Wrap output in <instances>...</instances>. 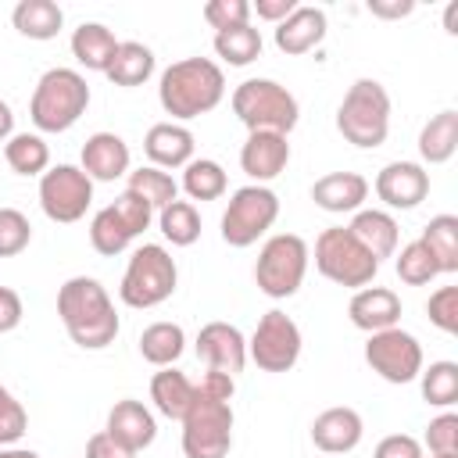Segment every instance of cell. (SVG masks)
<instances>
[{"mask_svg":"<svg viewBox=\"0 0 458 458\" xmlns=\"http://www.w3.org/2000/svg\"><path fill=\"white\" fill-rule=\"evenodd\" d=\"M57 315L72 344H79L82 351H104L118 336L114 301L93 276H72L57 290Z\"/></svg>","mask_w":458,"mask_h":458,"instance_id":"6da1fadb","label":"cell"},{"mask_svg":"<svg viewBox=\"0 0 458 458\" xmlns=\"http://www.w3.org/2000/svg\"><path fill=\"white\" fill-rule=\"evenodd\" d=\"M225 97V75L211 57H182L161 72L157 100L172 122H190L215 111Z\"/></svg>","mask_w":458,"mask_h":458,"instance_id":"7a4b0ae2","label":"cell"},{"mask_svg":"<svg viewBox=\"0 0 458 458\" xmlns=\"http://www.w3.org/2000/svg\"><path fill=\"white\" fill-rule=\"evenodd\" d=\"M89 107V86L86 75L75 68H50L39 75L32 100H29V118L39 132H68Z\"/></svg>","mask_w":458,"mask_h":458,"instance_id":"3957f363","label":"cell"},{"mask_svg":"<svg viewBox=\"0 0 458 458\" xmlns=\"http://www.w3.org/2000/svg\"><path fill=\"white\" fill-rule=\"evenodd\" d=\"M336 132L361 150L383 147L390 136V93H386V86L376 79L351 82V89L344 93V100L336 107Z\"/></svg>","mask_w":458,"mask_h":458,"instance_id":"277c9868","label":"cell"},{"mask_svg":"<svg viewBox=\"0 0 458 458\" xmlns=\"http://www.w3.org/2000/svg\"><path fill=\"white\" fill-rule=\"evenodd\" d=\"M229 104H233V114L247 125V132L290 136L297 129V118H301L297 97L286 86H279L276 79H247V82H240L233 89Z\"/></svg>","mask_w":458,"mask_h":458,"instance_id":"5b68a950","label":"cell"},{"mask_svg":"<svg viewBox=\"0 0 458 458\" xmlns=\"http://www.w3.org/2000/svg\"><path fill=\"white\" fill-rule=\"evenodd\" d=\"M175 283H179L175 258L161 243H143L132 250V258L125 265V276L118 283V297H122V304L147 311V308L165 304L175 293Z\"/></svg>","mask_w":458,"mask_h":458,"instance_id":"8992f818","label":"cell"},{"mask_svg":"<svg viewBox=\"0 0 458 458\" xmlns=\"http://www.w3.org/2000/svg\"><path fill=\"white\" fill-rule=\"evenodd\" d=\"M308 261L311 250L297 233H276L261 243L258 261H254V283L265 297L272 301H286L301 290L304 276H308Z\"/></svg>","mask_w":458,"mask_h":458,"instance_id":"52a82bcc","label":"cell"},{"mask_svg":"<svg viewBox=\"0 0 458 458\" xmlns=\"http://www.w3.org/2000/svg\"><path fill=\"white\" fill-rule=\"evenodd\" d=\"M315 268L336 286L361 290V286H369L376 279L379 261L351 236L347 225H329L315 240Z\"/></svg>","mask_w":458,"mask_h":458,"instance_id":"ba28073f","label":"cell"},{"mask_svg":"<svg viewBox=\"0 0 458 458\" xmlns=\"http://www.w3.org/2000/svg\"><path fill=\"white\" fill-rule=\"evenodd\" d=\"M154 222V208L136 197L132 190H122L107 208H100L89 222V243L97 254L104 258H114L122 254L136 236H143Z\"/></svg>","mask_w":458,"mask_h":458,"instance_id":"9c48e42d","label":"cell"},{"mask_svg":"<svg viewBox=\"0 0 458 458\" xmlns=\"http://www.w3.org/2000/svg\"><path fill=\"white\" fill-rule=\"evenodd\" d=\"M233 447V404L197 390L182 415V454L186 458H225Z\"/></svg>","mask_w":458,"mask_h":458,"instance_id":"30bf717a","label":"cell"},{"mask_svg":"<svg viewBox=\"0 0 458 458\" xmlns=\"http://www.w3.org/2000/svg\"><path fill=\"white\" fill-rule=\"evenodd\" d=\"M276 218H279L276 190L258 186V182L240 186L222 211V240L229 247H250L276 225Z\"/></svg>","mask_w":458,"mask_h":458,"instance_id":"8fae6325","label":"cell"},{"mask_svg":"<svg viewBox=\"0 0 458 458\" xmlns=\"http://www.w3.org/2000/svg\"><path fill=\"white\" fill-rule=\"evenodd\" d=\"M93 204V179L79 165H54L39 175V208L50 222L72 225Z\"/></svg>","mask_w":458,"mask_h":458,"instance_id":"7c38bea8","label":"cell"},{"mask_svg":"<svg viewBox=\"0 0 458 458\" xmlns=\"http://www.w3.org/2000/svg\"><path fill=\"white\" fill-rule=\"evenodd\" d=\"M247 358L261 369V372H290L301 358V329L297 322L272 308L258 318L250 340H247Z\"/></svg>","mask_w":458,"mask_h":458,"instance_id":"4fadbf2b","label":"cell"},{"mask_svg":"<svg viewBox=\"0 0 458 458\" xmlns=\"http://www.w3.org/2000/svg\"><path fill=\"white\" fill-rule=\"evenodd\" d=\"M365 361H369V369H372L379 379L397 383V386L419 379V372L426 369V365H422V344H419L411 333H404L401 326L369 333Z\"/></svg>","mask_w":458,"mask_h":458,"instance_id":"5bb4252c","label":"cell"},{"mask_svg":"<svg viewBox=\"0 0 458 458\" xmlns=\"http://www.w3.org/2000/svg\"><path fill=\"white\" fill-rule=\"evenodd\" d=\"M376 197L394 211H411L429 193V172L419 161H390L376 172Z\"/></svg>","mask_w":458,"mask_h":458,"instance_id":"9a60e30c","label":"cell"},{"mask_svg":"<svg viewBox=\"0 0 458 458\" xmlns=\"http://www.w3.org/2000/svg\"><path fill=\"white\" fill-rule=\"evenodd\" d=\"M197 358L211 372H225L236 379V372H243V365H247V340L229 322H208L197 333Z\"/></svg>","mask_w":458,"mask_h":458,"instance_id":"2e32d148","label":"cell"},{"mask_svg":"<svg viewBox=\"0 0 458 458\" xmlns=\"http://www.w3.org/2000/svg\"><path fill=\"white\" fill-rule=\"evenodd\" d=\"M104 433H107L118 447H125L129 454H140V451H147V447L154 444L157 422H154V415H150V408H147L143 401L125 397V401H118V404L107 411Z\"/></svg>","mask_w":458,"mask_h":458,"instance_id":"e0dca14e","label":"cell"},{"mask_svg":"<svg viewBox=\"0 0 458 458\" xmlns=\"http://www.w3.org/2000/svg\"><path fill=\"white\" fill-rule=\"evenodd\" d=\"M361 433H365V422L354 408L347 404H336V408H326L315 415L311 422V444L322 451V454H347L361 444Z\"/></svg>","mask_w":458,"mask_h":458,"instance_id":"ac0fdd59","label":"cell"},{"mask_svg":"<svg viewBox=\"0 0 458 458\" xmlns=\"http://www.w3.org/2000/svg\"><path fill=\"white\" fill-rule=\"evenodd\" d=\"M290 165V143L279 132H247V143L240 147V168L265 186L268 179L283 175Z\"/></svg>","mask_w":458,"mask_h":458,"instance_id":"d6986e66","label":"cell"},{"mask_svg":"<svg viewBox=\"0 0 458 458\" xmlns=\"http://www.w3.org/2000/svg\"><path fill=\"white\" fill-rule=\"evenodd\" d=\"M129 143L118 132H93L82 143V172L93 182H114L122 175H129Z\"/></svg>","mask_w":458,"mask_h":458,"instance_id":"ffe728a7","label":"cell"},{"mask_svg":"<svg viewBox=\"0 0 458 458\" xmlns=\"http://www.w3.org/2000/svg\"><path fill=\"white\" fill-rule=\"evenodd\" d=\"M347 318L361 333L394 329L401 322V297L390 286H361V290H354V297L347 304Z\"/></svg>","mask_w":458,"mask_h":458,"instance_id":"44dd1931","label":"cell"},{"mask_svg":"<svg viewBox=\"0 0 458 458\" xmlns=\"http://www.w3.org/2000/svg\"><path fill=\"white\" fill-rule=\"evenodd\" d=\"M365 197H369V179L361 172H329V175L315 179V186H311L315 208H322L329 215L361 211Z\"/></svg>","mask_w":458,"mask_h":458,"instance_id":"7402d4cb","label":"cell"},{"mask_svg":"<svg viewBox=\"0 0 458 458\" xmlns=\"http://www.w3.org/2000/svg\"><path fill=\"white\" fill-rule=\"evenodd\" d=\"M322 39H326V11H322V7L297 4L293 14H286V18L276 25V47H279L283 54H290V57L315 50Z\"/></svg>","mask_w":458,"mask_h":458,"instance_id":"603a6c76","label":"cell"},{"mask_svg":"<svg viewBox=\"0 0 458 458\" xmlns=\"http://www.w3.org/2000/svg\"><path fill=\"white\" fill-rule=\"evenodd\" d=\"M143 150L154 168H186L193 161V132L179 122H157L147 129Z\"/></svg>","mask_w":458,"mask_h":458,"instance_id":"cb8c5ba5","label":"cell"},{"mask_svg":"<svg viewBox=\"0 0 458 458\" xmlns=\"http://www.w3.org/2000/svg\"><path fill=\"white\" fill-rule=\"evenodd\" d=\"M351 236L376 258V261H383V258H394L397 254V240H401V229H397V222H394V215L390 211H379V208H361V211H354V218H351Z\"/></svg>","mask_w":458,"mask_h":458,"instance_id":"d4e9b609","label":"cell"},{"mask_svg":"<svg viewBox=\"0 0 458 458\" xmlns=\"http://www.w3.org/2000/svg\"><path fill=\"white\" fill-rule=\"evenodd\" d=\"M193 397H197V383H190L186 372H179L175 365H165V369L154 372V379H150V401H154V408L165 419L182 422V415L190 411Z\"/></svg>","mask_w":458,"mask_h":458,"instance_id":"484cf974","label":"cell"},{"mask_svg":"<svg viewBox=\"0 0 458 458\" xmlns=\"http://www.w3.org/2000/svg\"><path fill=\"white\" fill-rule=\"evenodd\" d=\"M114 50H118V39H114V32L104 21H82L72 32V57L86 72H107Z\"/></svg>","mask_w":458,"mask_h":458,"instance_id":"4316f807","label":"cell"},{"mask_svg":"<svg viewBox=\"0 0 458 458\" xmlns=\"http://www.w3.org/2000/svg\"><path fill=\"white\" fill-rule=\"evenodd\" d=\"M454 150H458V111L447 107V111L433 114L422 125V132H419V157L426 165H444V161L454 157Z\"/></svg>","mask_w":458,"mask_h":458,"instance_id":"83f0119b","label":"cell"},{"mask_svg":"<svg viewBox=\"0 0 458 458\" xmlns=\"http://www.w3.org/2000/svg\"><path fill=\"white\" fill-rule=\"evenodd\" d=\"M104 75L114 86H125V89L143 86L154 75V50L143 47V43H136V39H125V43H118V50H114V57H111V64H107Z\"/></svg>","mask_w":458,"mask_h":458,"instance_id":"f1b7e54d","label":"cell"},{"mask_svg":"<svg viewBox=\"0 0 458 458\" xmlns=\"http://www.w3.org/2000/svg\"><path fill=\"white\" fill-rule=\"evenodd\" d=\"M11 21L25 39H54L64 25V11L54 0H21L14 4Z\"/></svg>","mask_w":458,"mask_h":458,"instance_id":"f546056e","label":"cell"},{"mask_svg":"<svg viewBox=\"0 0 458 458\" xmlns=\"http://www.w3.org/2000/svg\"><path fill=\"white\" fill-rule=\"evenodd\" d=\"M186 347V333L179 322H150L143 333H140V354L143 361H150L154 369H165V365H175L179 354Z\"/></svg>","mask_w":458,"mask_h":458,"instance_id":"4dcf8cb0","label":"cell"},{"mask_svg":"<svg viewBox=\"0 0 458 458\" xmlns=\"http://www.w3.org/2000/svg\"><path fill=\"white\" fill-rule=\"evenodd\" d=\"M4 161L18 175H43L50 168V147L39 132H14L4 143Z\"/></svg>","mask_w":458,"mask_h":458,"instance_id":"1f68e13d","label":"cell"},{"mask_svg":"<svg viewBox=\"0 0 458 458\" xmlns=\"http://www.w3.org/2000/svg\"><path fill=\"white\" fill-rule=\"evenodd\" d=\"M419 240L426 243V250H429L433 261L440 265V276L458 272V218H454V215H437V218H429Z\"/></svg>","mask_w":458,"mask_h":458,"instance_id":"d6a6232c","label":"cell"},{"mask_svg":"<svg viewBox=\"0 0 458 458\" xmlns=\"http://www.w3.org/2000/svg\"><path fill=\"white\" fill-rule=\"evenodd\" d=\"M125 190H132L136 197H143L154 211H161L165 204L179 200V182L172 179V172L154 168V165H140V168H132Z\"/></svg>","mask_w":458,"mask_h":458,"instance_id":"836d02e7","label":"cell"},{"mask_svg":"<svg viewBox=\"0 0 458 458\" xmlns=\"http://www.w3.org/2000/svg\"><path fill=\"white\" fill-rule=\"evenodd\" d=\"M157 229L172 247H193L200 240V215L190 200H172L157 211Z\"/></svg>","mask_w":458,"mask_h":458,"instance_id":"e575fe53","label":"cell"},{"mask_svg":"<svg viewBox=\"0 0 458 458\" xmlns=\"http://www.w3.org/2000/svg\"><path fill=\"white\" fill-rule=\"evenodd\" d=\"M182 190L190 193V200H218L229 190L225 168L211 157H193L182 168Z\"/></svg>","mask_w":458,"mask_h":458,"instance_id":"d590c367","label":"cell"},{"mask_svg":"<svg viewBox=\"0 0 458 458\" xmlns=\"http://www.w3.org/2000/svg\"><path fill=\"white\" fill-rule=\"evenodd\" d=\"M215 54L222 61H229L233 68H243V64L261 57V32L254 25L222 29V32H215Z\"/></svg>","mask_w":458,"mask_h":458,"instance_id":"8d00e7d4","label":"cell"},{"mask_svg":"<svg viewBox=\"0 0 458 458\" xmlns=\"http://www.w3.org/2000/svg\"><path fill=\"white\" fill-rule=\"evenodd\" d=\"M422 401L433 408H451L458 401V365L454 361H429V369L419 372Z\"/></svg>","mask_w":458,"mask_h":458,"instance_id":"74e56055","label":"cell"},{"mask_svg":"<svg viewBox=\"0 0 458 458\" xmlns=\"http://www.w3.org/2000/svg\"><path fill=\"white\" fill-rule=\"evenodd\" d=\"M394 268H397V279L408 283V286H426V283H433L440 276V265L433 261V254L426 250L422 240L404 243L401 254H397V261H394Z\"/></svg>","mask_w":458,"mask_h":458,"instance_id":"f35d334b","label":"cell"},{"mask_svg":"<svg viewBox=\"0 0 458 458\" xmlns=\"http://www.w3.org/2000/svg\"><path fill=\"white\" fill-rule=\"evenodd\" d=\"M32 243V225L18 208H0V258H14Z\"/></svg>","mask_w":458,"mask_h":458,"instance_id":"ab89813d","label":"cell"},{"mask_svg":"<svg viewBox=\"0 0 458 458\" xmlns=\"http://www.w3.org/2000/svg\"><path fill=\"white\" fill-rule=\"evenodd\" d=\"M29 429V411L21 408V401L0 386V447H14Z\"/></svg>","mask_w":458,"mask_h":458,"instance_id":"60d3db41","label":"cell"},{"mask_svg":"<svg viewBox=\"0 0 458 458\" xmlns=\"http://www.w3.org/2000/svg\"><path fill=\"white\" fill-rule=\"evenodd\" d=\"M419 444L429 454H458V415L454 411H444V415L429 419L426 437Z\"/></svg>","mask_w":458,"mask_h":458,"instance_id":"b9f144b4","label":"cell"},{"mask_svg":"<svg viewBox=\"0 0 458 458\" xmlns=\"http://www.w3.org/2000/svg\"><path fill=\"white\" fill-rule=\"evenodd\" d=\"M200 14L215 32L236 29V25H250V4L247 0H208Z\"/></svg>","mask_w":458,"mask_h":458,"instance_id":"7bdbcfd3","label":"cell"},{"mask_svg":"<svg viewBox=\"0 0 458 458\" xmlns=\"http://www.w3.org/2000/svg\"><path fill=\"white\" fill-rule=\"evenodd\" d=\"M426 315L440 333H458V286H440L426 301Z\"/></svg>","mask_w":458,"mask_h":458,"instance_id":"ee69618b","label":"cell"},{"mask_svg":"<svg viewBox=\"0 0 458 458\" xmlns=\"http://www.w3.org/2000/svg\"><path fill=\"white\" fill-rule=\"evenodd\" d=\"M372 458H426V451H422V444H419L415 437H408V433H390V437H383V440L376 444Z\"/></svg>","mask_w":458,"mask_h":458,"instance_id":"f6af8a7d","label":"cell"},{"mask_svg":"<svg viewBox=\"0 0 458 458\" xmlns=\"http://www.w3.org/2000/svg\"><path fill=\"white\" fill-rule=\"evenodd\" d=\"M21 315H25V304H21L18 290L0 286V333L18 329V326H21Z\"/></svg>","mask_w":458,"mask_h":458,"instance_id":"bcb514c9","label":"cell"},{"mask_svg":"<svg viewBox=\"0 0 458 458\" xmlns=\"http://www.w3.org/2000/svg\"><path fill=\"white\" fill-rule=\"evenodd\" d=\"M197 390L200 394H208V397H222V401H233V394H236V379L233 376H225V372H204V379L197 383Z\"/></svg>","mask_w":458,"mask_h":458,"instance_id":"7dc6e473","label":"cell"},{"mask_svg":"<svg viewBox=\"0 0 458 458\" xmlns=\"http://www.w3.org/2000/svg\"><path fill=\"white\" fill-rule=\"evenodd\" d=\"M86 458H136V454H129L125 447H118L107 433H93L86 440Z\"/></svg>","mask_w":458,"mask_h":458,"instance_id":"c3c4849f","label":"cell"},{"mask_svg":"<svg viewBox=\"0 0 458 458\" xmlns=\"http://www.w3.org/2000/svg\"><path fill=\"white\" fill-rule=\"evenodd\" d=\"M293 7H297V0H254L250 4V11H258V18H265V21H283L286 14H293Z\"/></svg>","mask_w":458,"mask_h":458,"instance_id":"681fc988","label":"cell"},{"mask_svg":"<svg viewBox=\"0 0 458 458\" xmlns=\"http://www.w3.org/2000/svg\"><path fill=\"white\" fill-rule=\"evenodd\" d=\"M369 11L376 18H408L415 11L411 0H369Z\"/></svg>","mask_w":458,"mask_h":458,"instance_id":"f907efd6","label":"cell"},{"mask_svg":"<svg viewBox=\"0 0 458 458\" xmlns=\"http://www.w3.org/2000/svg\"><path fill=\"white\" fill-rule=\"evenodd\" d=\"M14 136V111L7 100H0V143H7Z\"/></svg>","mask_w":458,"mask_h":458,"instance_id":"816d5d0a","label":"cell"},{"mask_svg":"<svg viewBox=\"0 0 458 458\" xmlns=\"http://www.w3.org/2000/svg\"><path fill=\"white\" fill-rule=\"evenodd\" d=\"M444 29H447L451 36H458V0L447 4V11H444Z\"/></svg>","mask_w":458,"mask_h":458,"instance_id":"f5cc1de1","label":"cell"},{"mask_svg":"<svg viewBox=\"0 0 458 458\" xmlns=\"http://www.w3.org/2000/svg\"><path fill=\"white\" fill-rule=\"evenodd\" d=\"M0 458H39L32 447H0Z\"/></svg>","mask_w":458,"mask_h":458,"instance_id":"db71d44e","label":"cell"},{"mask_svg":"<svg viewBox=\"0 0 458 458\" xmlns=\"http://www.w3.org/2000/svg\"><path fill=\"white\" fill-rule=\"evenodd\" d=\"M429 458H458V454H429Z\"/></svg>","mask_w":458,"mask_h":458,"instance_id":"11a10c76","label":"cell"},{"mask_svg":"<svg viewBox=\"0 0 458 458\" xmlns=\"http://www.w3.org/2000/svg\"><path fill=\"white\" fill-rule=\"evenodd\" d=\"M326 458H336V454H326Z\"/></svg>","mask_w":458,"mask_h":458,"instance_id":"9f6ffc18","label":"cell"}]
</instances>
